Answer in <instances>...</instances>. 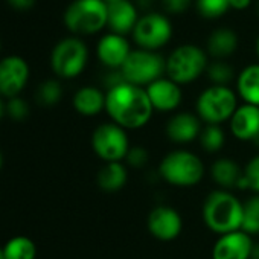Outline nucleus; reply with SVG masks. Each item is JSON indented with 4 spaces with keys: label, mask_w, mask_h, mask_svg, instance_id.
Segmentation results:
<instances>
[{
    "label": "nucleus",
    "mask_w": 259,
    "mask_h": 259,
    "mask_svg": "<svg viewBox=\"0 0 259 259\" xmlns=\"http://www.w3.org/2000/svg\"><path fill=\"white\" fill-rule=\"evenodd\" d=\"M201 217L204 226L218 236L236 232L242 226L244 203L232 191L215 189L204 198Z\"/></svg>",
    "instance_id": "2"
},
{
    "label": "nucleus",
    "mask_w": 259,
    "mask_h": 259,
    "mask_svg": "<svg viewBox=\"0 0 259 259\" xmlns=\"http://www.w3.org/2000/svg\"><path fill=\"white\" fill-rule=\"evenodd\" d=\"M150 162V153L145 147L142 145H135L130 148L123 163L126 166H132V168H136V169H141L144 166H147Z\"/></svg>",
    "instance_id": "31"
},
{
    "label": "nucleus",
    "mask_w": 259,
    "mask_h": 259,
    "mask_svg": "<svg viewBox=\"0 0 259 259\" xmlns=\"http://www.w3.org/2000/svg\"><path fill=\"white\" fill-rule=\"evenodd\" d=\"M209 66L207 54L195 45H182L166 58L165 73L179 85L191 84L198 79Z\"/></svg>",
    "instance_id": "5"
},
{
    "label": "nucleus",
    "mask_w": 259,
    "mask_h": 259,
    "mask_svg": "<svg viewBox=\"0 0 259 259\" xmlns=\"http://www.w3.org/2000/svg\"><path fill=\"white\" fill-rule=\"evenodd\" d=\"M5 259H35L37 248L28 236H14L4 247Z\"/></svg>",
    "instance_id": "25"
},
{
    "label": "nucleus",
    "mask_w": 259,
    "mask_h": 259,
    "mask_svg": "<svg viewBox=\"0 0 259 259\" xmlns=\"http://www.w3.org/2000/svg\"><path fill=\"white\" fill-rule=\"evenodd\" d=\"M230 8L229 0H197V10L206 19H217Z\"/></svg>",
    "instance_id": "29"
},
{
    "label": "nucleus",
    "mask_w": 259,
    "mask_h": 259,
    "mask_svg": "<svg viewBox=\"0 0 259 259\" xmlns=\"http://www.w3.org/2000/svg\"><path fill=\"white\" fill-rule=\"evenodd\" d=\"M8 2L16 10H29V8L34 7L35 0H8Z\"/></svg>",
    "instance_id": "34"
},
{
    "label": "nucleus",
    "mask_w": 259,
    "mask_h": 259,
    "mask_svg": "<svg viewBox=\"0 0 259 259\" xmlns=\"http://www.w3.org/2000/svg\"><path fill=\"white\" fill-rule=\"evenodd\" d=\"M239 189H248L253 194H259V153L253 156L242 169Z\"/></svg>",
    "instance_id": "28"
},
{
    "label": "nucleus",
    "mask_w": 259,
    "mask_h": 259,
    "mask_svg": "<svg viewBox=\"0 0 259 259\" xmlns=\"http://www.w3.org/2000/svg\"><path fill=\"white\" fill-rule=\"evenodd\" d=\"M210 177L218 186V189H239V183L242 180V169L233 159L218 157L210 165Z\"/></svg>",
    "instance_id": "19"
},
{
    "label": "nucleus",
    "mask_w": 259,
    "mask_h": 259,
    "mask_svg": "<svg viewBox=\"0 0 259 259\" xmlns=\"http://www.w3.org/2000/svg\"><path fill=\"white\" fill-rule=\"evenodd\" d=\"M232 136L241 142H254L259 136V107L242 104L238 105L229 120Z\"/></svg>",
    "instance_id": "16"
},
{
    "label": "nucleus",
    "mask_w": 259,
    "mask_h": 259,
    "mask_svg": "<svg viewBox=\"0 0 259 259\" xmlns=\"http://www.w3.org/2000/svg\"><path fill=\"white\" fill-rule=\"evenodd\" d=\"M230 4V8H235V10H245L250 4L251 0H229Z\"/></svg>",
    "instance_id": "35"
},
{
    "label": "nucleus",
    "mask_w": 259,
    "mask_h": 259,
    "mask_svg": "<svg viewBox=\"0 0 259 259\" xmlns=\"http://www.w3.org/2000/svg\"><path fill=\"white\" fill-rule=\"evenodd\" d=\"M92 148L104 163H110L123 162L132 145L126 130L114 122H104L93 130Z\"/></svg>",
    "instance_id": "8"
},
{
    "label": "nucleus",
    "mask_w": 259,
    "mask_h": 259,
    "mask_svg": "<svg viewBox=\"0 0 259 259\" xmlns=\"http://www.w3.org/2000/svg\"><path fill=\"white\" fill-rule=\"evenodd\" d=\"M105 111L111 122L123 130L144 128L153 117L154 108L145 87L122 82L105 93Z\"/></svg>",
    "instance_id": "1"
},
{
    "label": "nucleus",
    "mask_w": 259,
    "mask_h": 259,
    "mask_svg": "<svg viewBox=\"0 0 259 259\" xmlns=\"http://www.w3.org/2000/svg\"><path fill=\"white\" fill-rule=\"evenodd\" d=\"M61 95H63V90H61V85L58 81L55 79H49L46 82H43L38 89V99L41 104L45 105H54L57 104L60 99H61Z\"/></svg>",
    "instance_id": "30"
},
{
    "label": "nucleus",
    "mask_w": 259,
    "mask_h": 259,
    "mask_svg": "<svg viewBox=\"0 0 259 259\" xmlns=\"http://www.w3.org/2000/svg\"><path fill=\"white\" fill-rule=\"evenodd\" d=\"M7 110H8L10 116H11L13 119H17V120L25 119V117L28 116V113H29L28 104H26L23 99L17 98V96H16V98H11V99L8 101Z\"/></svg>",
    "instance_id": "32"
},
{
    "label": "nucleus",
    "mask_w": 259,
    "mask_h": 259,
    "mask_svg": "<svg viewBox=\"0 0 259 259\" xmlns=\"http://www.w3.org/2000/svg\"><path fill=\"white\" fill-rule=\"evenodd\" d=\"M98 186L105 192H117L128 182V168L123 162L104 163L98 171Z\"/></svg>",
    "instance_id": "22"
},
{
    "label": "nucleus",
    "mask_w": 259,
    "mask_h": 259,
    "mask_svg": "<svg viewBox=\"0 0 259 259\" xmlns=\"http://www.w3.org/2000/svg\"><path fill=\"white\" fill-rule=\"evenodd\" d=\"M236 93L244 104L259 107V63L250 64L238 73Z\"/></svg>",
    "instance_id": "21"
},
{
    "label": "nucleus",
    "mask_w": 259,
    "mask_h": 259,
    "mask_svg": "<svg viewBox=\"0 0 259 259\" xmlns=\"http://www.w3.org/2000/svg\"><path fill=\"white\" fill-rule=\"evenodd\" d=\"M241 230H244L250 236L259 235V194H253L244 201Z\"/></svg>",
    "instance_id": "26"
},
{
    "label": "nucleus",
    "mask_w": 259,
    "mask_h": 259,
    "mask_svg": "<svg viewBox=\"0 0 259 259\" xmlns=\"http://www.w3.org/2000/svg\"><path fill=\"white\" fill-rule=\"evenodd\" d=\"M0 259H5V254H4V248H0Z\"/></svg>",
    "instance_id": "40"
},
{
    "label": "nucleus",
    "mask_w": 259,
    "mask_h": 259,
    "mask_svg": "<svg viewBox=\"0 0 259 259\" xmlns=\"http://www.w3.org/2000/svg\"><path fill=\"white\" fill-rule=\"evenodd\" d=\"M238 48V37L235 31L229 28L215 29L207 38V54L215 60H224L230 57Z\"/></svg>",
    "instance_id": "23"
},
{
    "label": "nucleus",
    "mask_w": 259,
    "mask_h": 259,
    "mask_svg": "<svg viewBox=\"0 0 259 259\" xmlns=\"http://www.w3.org/2000/svg\"><path fill=\"white\" fill-rule=\"evenodd\" d=\"M257 14H259V4H257Z\"/></svg>",
    "instance_id": "44"
},
{
    "label": "nucleus",
    "mask_w": 259,
    "mask_h": 259,
    "mask_svg": "<svg viewBox=\"0 0 259 259\" xmlns=\"http://www.w3.org/2000/svg\"><path fill=\"white\" fill-rule=\"evenodd\" d=\"M2 160H4L2 159V153H0V168H2Z\"/></svg>",
    "instance_id": "43"
},
{
    "label": "nucleus",
    "mask_w": 259,
    "mask_h": 259,
    "mask_svg": "<svg viewBox=\"0 0 259 259\" xmlns=\"http://www.w3.org/2000/svg\"><path fill=\"white\" fill-rule=\"evenodd\" d=\"M253 236L244 230L220 235L212 247V259H250Z\"/></svg>",
    "instance_id": "13"
},
{
    "label": "nucleus",
    "mask_w": 259,
    "mask_h": 259,
    "mask_svg": "<svg viewBox=\"0 0 259 259\" xmlns=\"http://www.w3.org/2000/svg\"><path fill=\"white\" fill-rule=\"evenodd\" d=\"M256 54H257V57H259V37H257V40H256Z\"/></svg>",
    "instance_id": "39"
},
{
    "label": "nucleus",
    "mask_w": 259,
    "mask_h": 259,
    "mask_svg": "<svg viewBox=\"0 0 259 259\" xmlns=\"http://www.w3.org/2000/svg\"><path fill=\"white\" fill-rule=\"evenodd\" d=\"M172 37V25L171 22L159 13H148L142 16L135 29L133 38L138 43L139 49L153 51L163 48Z\"/></svg>",
    "instance_id": "10"
},
{
    "label": "nucleus",
    "mask_w": 259,
    "mask_h": 259,
    "mask_svg": "<svg viewBox=\"0 0 259 259\" xmlns=\"http://www.w3.org/2000/svg\"><path fill=\"white\" fill-rule=\"evenodd\" d=\"M192 0H162L163 8L171 14H180L189 8Z\"/></svg>",
    "instance_id": "33"
},
{
    "label": "nucleus",
    "mask_w": 259,
    "mask_h": 259,
    "mask_svg": "<svg viewBox=\"0 0 259 259\" xmlns=\"http://www.w3.org/2000/svg\"><path fill=\"white\" fill-rule=\"evenodd\" d=\"M104 2H107V4H113V2H117V0H104Z\"/></svg>",
    "instance_id": "42"
},
{
    "label": "nucleus",
    "mask_w": 259,
    "mask_h": 259,
    "mask_svg": "<svg viewBox=\"0 0 259 259\" xmlns=\"http://www.w3.org/2000/svg\"><path fill=\"white\" fill-rule=\"evenodd\" d=\"M130 52V43L123 35L110 32L107 35H104L96 48V54L99 61L108 67V69H116L120 70V67L123 66L125 60L128 58Z\"/></svg>",
    "instance_id": "17"
},
{
    "label": "nucleus",
    "mask_w": 259,
    "mask_h": 259,
    "mask_svg": "<svg viewBox=\"0 0 259 259\" xmlns=\"http://www.w3.org/2000/svg\"><path fill=\"white\" fill-rule=\"evenodd\" d=\"M73 107L82 116H96L105 110V93L95 85L81 87L73 95Z\"/></svg>",
    "instance_id": "20"
},
{
    "label": "nucleus",
    "mask_w": 259,
    "mask_h": 259,
    "mask_svg": "<svg viewBox=\"0 0 259 259\" xmlns=\"http://www.w3.org/2000/svg\"><path fill=\"white\" fill-rule=\"evenodd\" d=\"M5 110H7V107H5V104L2 102V99H0V119L4 117V113H5Z\"/></svg>",
    "instance_id": "38"
},
{
    "label": "nucleus",
    "mask_w": 259,
    "mask_h": 259,
    "mask_svg": "<svg viewBox=\"0 0 259 259\" xmlns=\"http://www.w3.org/2000/svg\"><path fill=\"white\" fill-rule=\"evenodd\" d=\"M29 78L28 63L20 57H7L0 61V95L16 98L26 85Z\"/></svg>",
    "instance_id": "12"
},
{
    "label": "nucleus",
    "mask_w": 259,
    "mask_h": 259,
    "mask_svg": "<svg viewBox=\"0 0 259 259\" xmlns=\"http://www.w3.org/2000/svg\"><path fill=\"white\" fill-rule=\"evenodd\" d=\"M154 5V0H138V7L142 10H150Z\"/></svg>",
    "instance_id": "36"
},
{
    "label": "nucleus",
    "mask_w": 259,
    "mask_h": 259,
    "mask_svg": "<svg viewBox=\"0 0 259 259\" xmlns=\"http://www.w3.org/2000/svg\"><path fill=\"white\" fill-rule=\"evenodd\" d=\"M198 144L206 153L217 154L226 144V132L221 125H203L198 136Z\"/></svg>",
    "instance_id": "24"
},
{
    "label": "nucleus",
    "mask_w": 259,
    "mask_h": 259,
    "mask_svg": "<svg viewBox=\"0 0 259 259\" xmlns=\"http://www.w3.org/2000/svg\"><path fill=\"white\" fill-rule=\"evenodd\" d=\"M206 75L210 79L212 85H226V87H229V84L235 78V70L224 60H215L207 66Z\"/></svg>",
    "instance_id": "27"
},
{
    "label": "nucleus",
    "mask_w": 259,
    "mask_h": 259,
    "mask_svg": "<svg viewBox=\"0 0 259 259\" xmlns=\"http://www.w3.org/2000/svg\"><path fill=\"white\" fill-rule=\"evenodd\" d=\"M108 5V16H107V26L119 35H125L133 32L139 16L136 7L130 0H117Z\"/></svg>",
    "instance_id": "18"
},
{
    "label": "nucleus",
    "mask_w": 259,
    "mask_h": 259,
    "mask_svg": "<svg viewBox=\"0 0 259 259\" xmlns=\"http://www.w3.org/2000/svg\"><path fill=\"white\" fill-rule=\"evenodd\" d=\"M166 69V60L153 51L136 49L132 51L125 60L120 72L123 79L139 87H148L151 82L162 78Z\"/></svg>",
    "instance_id": "7"
},
{
    "label": "nucleus",
    "mask_w": 259,
    "mask_h": 259,
    "mask_svg": "<svg viewBox=\"0 0 259 259\" xmlns=\"http://www.w3.org/2000/svg\"><path fill=\"white\" fill-rule=\"evenodd\" d=\"M250 259H259V244H254V245H253Z\"/></svg>",
    "instance_id": "37"
},
{
    "label": "nucleus",
    "mask_w": 259,
    "mask_h": 259,
    "mask_svg": "<svg viewBox=\"0 0 259 259\" xmlns=\"http://www.w3.org/2000/svg\"><path fill=\"white\" fill-rule=\"evenodd\" d=\"M201 128H203V122L195 113L179 111L169 117L165 132L171 142L183 145L198 141Z\"/></svg>",
    "instance_id": "15"
},
{
    "label": "nucleus",
    "mask_w": 259,
    "mask_h": 259,
    "mask_svg": "<svg viewBox=\"0 0 259 259\" xmlns=\"http://www.w3.org/2000/svg\"><path fill=\"white\" fill-rule=\"evenodd\" d=\"M150 102L154 108V111L169 113L180 107L183 99V90L182 85L174 82L172 79L160 78L154 82H151L148 87H145Z\"/></svg>",
    "instance_id": "14"
},
{
    "label": "nucleus",
    "mask_w": 259,
    "mask_h": 259,
    "mask_svg": "<svg viewBox=\"0 0 259 259\" xmlns=\"http://www.w3.org/2000/svg\"><path fill=\"white\" fill-rule=\"evenodd\" d=\"M89 60V49L85 43L76 37L61 40L52 51L51 66L60 78L78 76Z\"/></svg>",
    "instance_id": "9"
},
{
    "label": "nucleus",
    "mask_w": 259,
    "mask_h": 259,
    "mask_svg": "<svg viewBox=\"0 0 259 259\" xmlns=\"http://www.w3.org/2000/svg\"><path fill=\"white\" fill-rule=\"evenodd\" d=\"M108 5L104 0H75L64 13L69 31L78 35L95 34L107 25Z\"/></svg>",
    "instance_id": "6"
},
{
    "label": "nucleus",
    "mask_w": 259,
    "mask_h": 259,
    "mask_svg": "<svg viewBox=\"0 0 259 259\" xmlns=\"http://www.w3.org/2000/svg\"><path fill=\"white\" fill-rule=\"evenodd\" d=\"M147 227L156 239L169 242L180 236L183 230V218L176 207L159 204L150 210L147 217Z\"/></svg>",
    "instance_id": "11"
},
{
    "label": "nucleus",
    "mask_w": 259,
    "mask_h": 259,
    "mask_svg": "<svg viewBox=\"0 0 259 259\" xmlns=\"http://www.w3.org/2000/svg\"><path fill=\"white\" fill-rule=\"evenodd\" d=\"M204 172L206 166L201 157L189 150H174L159 165L160 179L176 188H192L198 185Z\"/></svg>",
    "instance_id": "3"
},
{
    "label": "nucleus",
    "mask_w": 259,
    "mask_h": 259,
    "mask_svg": "<svg viewBox=\"0 0 259 259\" xmlns=\"http://www.w3.org/2000/svg\"><path fill=\"white\" fill-rule=\"evenodd\" d=\"M238 108V95L226 85H210L204 89L195 102V114L204 125H221L229 122Z\"/></svg>",
    "instance_id": "4"
},
{
    "label": "nucleus",
    "mask_w": 259,
    "mask_h": 259,
    "mask_svg": "<svg viewBox=\"0 0 259 259\" xmlns=\"http://www.w3.org/2000/svg\"><path fill=\"white\" fill-rule=\"evenodd\" d=\"M253 144H254V145H257V148H259V136L254 139V142H253Z\"/></svg>",
    "instance_id": "41"
}]
</instances>
